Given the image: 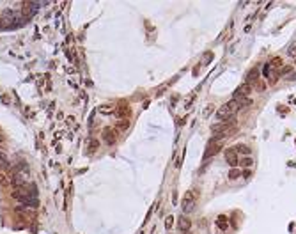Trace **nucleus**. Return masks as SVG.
I'll use <instances>...</instances> for the list:
<instances>
[{"instance_id":"f257e3e1","label":"nucleus","mask_w":296,"mask_h":234,"mask_svg":"<svg viewBox=\"0 0 296 234\" xmlns=\"http://www.w3.org/2000/svg\"><path fill=\"white\" fill-rule=\"evenodd\" d=\"M238 110H239V106L236 105V101L232 99V101L225 103L223 106H220V110L217 112V119L220 122H227V121L234 119V114H236Z\"/></svg>"},{"instance_id":"f03ea898","label":"nucleus","mask_w":296,"mask_h":234,"mask_svg":"<svg viewBox=\"0 0 296 234\" xmlns=\"http://www.w3.org/2000/svg\"><path fill=\"white\" fill-rule=\"evenodd\" d=\"M197 197V192L195 190H188L186 194H184V202H183V211L184 213H190L192 209H193V206H195V199Z\"/></svg>"},{"instance_id":"7ed1b4c3","label":"nucleus","mask_w":296,"mask_h":234,"mask_svg":"<svg viewBox=\"0 0 296 234\" xmlns=\"http://www.w3.org/2000/svg\"><path fill=\"white\" fill-rule=\"evenodd\" d=\"M220 146H222V142H213L211 140V144L208 146V149H206V154H204V158H209V156H213V154H217L218 153V149H220Z\"/></svg>"},{"instance_id":"20e7f679","label":"nucleus","mask_w":296,"mask_h":234,"mask_svg":"<svg viewBox=\"0 0 296 234\" xmlns=\"http://www.w3.org/2000/svg\"><path fill=\"white\" fill-rule=\"evenodd\" d=\"M225 158H227V161H229V165H232V167H236L238 163H239V160H238V156H236V151H234L232 147L225 151Z\"/></svg>"},{"instance_id":"39448f33","label":"nucleus","mask_w":296,"mask_h":234,"mask_svg":"<svg viewBox=\"0 0 296 234\" xmlns=\"http://www.w3.org/2000/svg\"><path fill=\"white\" fill-rule=\"evenodd\" d=\"M103 140H105L106 144H114V142H115V135H114V131H112L110 128H105V130H103Z\"/></svg>"},{"instance_id":"423d86ee","label":"nucleus","mask_w":296,"mask_h":234,"mask_svg":"<svg viewBox=\"0 0 296 234\" xmlns=\"http://www.w3.org/2000/svg\"><path fill=\"white\" fill-rule=\"evenodd\" d=\"M178 224H179V229H181L183 232H188V231H190V227H192V224H190V220H188L186 216H181Z\"/></svg>"},{"instance_id":"0eeeda50","label":"nucleus","mask_w":296,"mask_h":234,"mask_svg":"<svg viewBox=\"0 0 296 234\" xmlns=\"http://www.w3.org/2000/svg\"><path fill=\"white\" fill-rule=\"evenodd\" d=\"M234 151H236V154H243V156H248L250 154V147L248 146H245V144H238L232 147Z\"/></svg>"},{"instance_id":"6e6552de","label":"nucleus","mask_w":296,"mask_h":234,"mask_svg":"<svg viewBox=\"0 0 296 234\" xmlns=\"http://www.w3.org/2000/svg\"><path fill=\"white\" fill-rule=\"evenodd\" d=\"M257 78H259V69L256 68V69H252V71L247 75V82L254 85V83H257Z\"/></svg>"},{"instance_id":"1a4fd4ad","label":"nucleus","mask_w":296,"mask_h":234,"mask_svg":"<svg viewBox=\"0 0 296 234\" xmlns=\"http://www.w3.org/2000/svg\"><path fill=\"white\" fill-rule=\"evenodd\" d=\"M239 165H241V167H252V165H254V158H252V156H243V158L239 160Z\"/></svg>"},{"instance_id":"9d476101","label":"nucleus","mask_w":296,"mask_h":234,"mask_svg":"<svg viewBox=\"0 0 296 234\" xmlns=\"http://www.w3.org/2000/svg\"><path fill=\"white\" fill-rule=\"evenodd\" d=\"M0 184H2L4 188L9 186V184H11V177H9L7 174H4V172H0Z\"/></svg>"},{"instance_id":"9b49d317","label":"nucleus","mask_w":296,"mask_h":234,"mask_svg":"<svg viewBox=\"0 0 296 234\" xmlns=\"http://www.w3.org/2000/svg\"><path fill=\"white\" fill-rule=\"evenodd\" d=\"M239 176H241V170H238V169H232V170L229 172V177H231V179H238Z\"/></svg>"},{"instance_id":"f8f14e48","label":"nucleus","mask_w":296,"mask_h":234,"mask_svg":"<svg viewBox=\"0 0 296 234\" xmlns=\"http://www.w3.org/2000/svg\"><path fill=\"white\" fill-rule=\"evenodd\" d=\"M287 53H289V57H296V43L289 46V52H287Z\"/></svg>"},{"instance_id":"ddd939ff","label":"nucleus","mask_w":296,"mask_h":234,"mask_svg":"<svg viewBox=\"0 0 296 234\" xmlns=\"http://www.w3.org/2000/svg\"><path fill=\"white\" fill-rule=\"evenodd\" d=\"M130 126V121L126 119V121H122V122H119V130H126Z\"/></svg>"},{"instance_id":"4468645a","label":"nucleus","mask_w":296,"mask_h":234,"mask_svg":"<svg viewBox=\"0 0 296 234\" xmlns=\"http://www.w3.org/2000/svg\"><path fill=\"white\" fill-rule=\"evenodd\" d=\"M165 225H167V229H170V227H172V216H167V220H165Z\"/></svg>"},{"instance_id":"2eb2a0df","label":"nucleus","mask_w":296,"mask_h":234,"mask_svg":"<svg viewBox=\"0 0 296 234\" xmlns=\"http://www.w3.org/2000/svg\"><path fill=\"white\" fill-rule=\"evenodd\" d=\"M0 142H2V138H0Z\"/></svg>"}]
</instances>
